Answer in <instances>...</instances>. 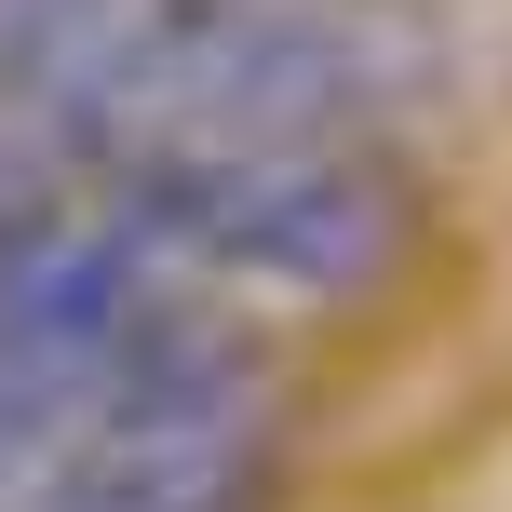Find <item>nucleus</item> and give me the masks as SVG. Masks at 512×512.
Segmentation results:
<instances>
[{"label": "nucleus", "mask_w": 512, "mask_h": 512, "mask_svg": "<svg viewBox=\"0 0 512 512\" xmlns=\"http://www.w3.org/2000/svg\"><path fill=\"white\" fill-rule=\"evenodd\" d=\"M81 189L176 283L364 297L418 256V176L391 135H351V149H162V162H95Z\"/></svg>", "instance_id": "obj_1"}, {"label": "nucleus", "mask_w": 512, "mask_h": 512, "mask_svg": "<svg viewBox=\"0 0 512 512\" xmlns=\"http://www.w3.org/2000/svg\"><path fill=\"white\" fill-rule=\"evenodd\" d=\"M108 14H122V0H0V95H27V81H41L81 27H108Z\"/></svg>", "instance_id": "obj_2"}]
</instances>
